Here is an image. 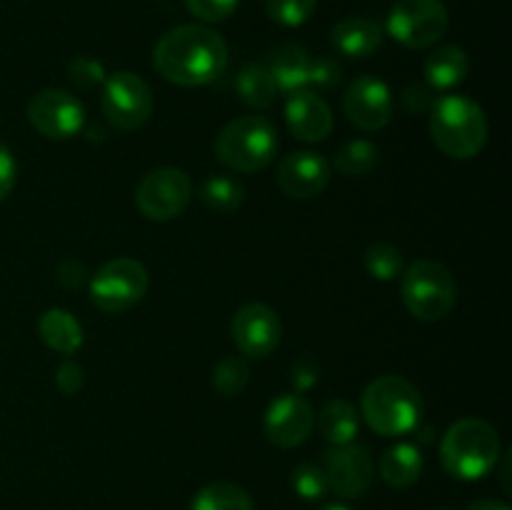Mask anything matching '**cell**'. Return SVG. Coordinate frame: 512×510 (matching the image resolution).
Masks as SVG:
<instances>
[{
	"instance_id": "21",
	"label": "cell",
	"mask_w": 512,
	"mask_h": 510,
	"mask_svg": "<svg viewBox=\"0 0 512 510\" xmlns=\"http://www.w3.org/2000/svg\"><path fill=\"white\" fill-rule=\"evenodd\" d=\"M308 68L310 55L300 45H280L270 53L268 70L278 85V93L290 95L295 90H303L308 85Z\"/></svg>"
},
{
	"instance_id": "24",
	"label": "cell",
	"mask_w": 512,
	"mask_h": 510,
	"mask_svg": "<svg viewBox=\"0 0 512 510\" xmlns=\"http://www.w3.org/2000/svg\"><path fill=\"white\" fill-rule=\"evenodd\" d=\"M235 90H238V98L255 110L270 108L278 98V85H275L268 65L260 63H250L240 70L235 78Z\"/></svg>"
},
{
	"instance_id": "5",
	"label": "cell",
	"mask_w": 512,
	"mask_h": 510,
	"mask_svg": "<svg viewBox=\"0 0 512 510\" xmlns=\"http://www.w3.org/2000/svg\"><path fill=\"white\" fill-rule=\"evenodd\" d=\"M278 153V130L263 115H243L220 130L215 155L235 173H258L268 168Z\"/></svg>"
},
{
	"instance_id": "11",
	"label": "cell",
	"mask_w": 512,
	"mask_h": 510,
	"mask_svg": "<svg viewBox=\"0 0 512 510\" xmlns=\"http://www.w3.org/2000/svg\"><path fill=\"white\" fill-rule=\"evenodd\" d=\"M28 123L38 130L40 135L50 140H68L83 130L85 108L73 93L60 88H45L30 98Z\"/></svg>"
},
{
	"instance_id": "6",
	"label": "cell",
	"mask_w": 512,
	"mask_h": 510,
	"mask_svg": "<svg viewBox=\"0 0 512 510\" xmlns=\"http://www.w3.org/2000/svg\"><path fill=\"white\" fill-rule=\"evenodd\" d=\"M403 303L420 323H438L448 318L458 300L453 273L438 260L420 258L403 275Z\"/></svg>"
},
{
	"instance_id": "17",
	"label": "cell",
	"mask_w": 512,
	"mask_h": 510,
	"mask_svg": "<svg viewBox=\"0 0 512 510\" xmlns=\"http://www.w3.org/2000/svg\"><path fill=\"white\" fill-rule=\"evenodd\" d=\"M285 123L303 143H320L333 133V113L313 90H295L285 100Z\"/></svg>"
},
{
	"instance_id": "29",
	"label": "cell",
	"mask_w": 512,
	"mask_h": 510,
	"mask_svg": "<svg viewBox=\"0 0 512 510\" xmlns=\"http://www.w3.org/2000/svg\"><path fill=\"white\" fill-rule=\"evenodd\" d=\"M250 383V370L245 358L240 355H228V358L220 360L213 370V385L220 395L225 398H235V395L243 393Z\"/></svg>"
},
{
	"instance_id": "28",
	"label": "cell",
	"mask_w": 512,
	"mask_h": 510,
	"mask_svg": "<svg viewBox=\"0 0 512 510\" xmlns=\"http://www.w3.org/2000/svg\"><path fill=\"white\" fill-rule=\"evenodd\" d=\"M365 270L373 275L375 280H395L403 273V253L400 248H395L393 243H373L363 255Z\"/></svg>"
},
{
	"instance_id": "41",
	"label": "cell",
	"mask_w": 512,
	"mask_h": 510,
	"mask_svg": "<svg viewBox=\"0 0 512 510\" xmlns=\"http://www.w3.org/2000/svg\"><path fill=\"white\" fill-rule=\"evenodd\" d=\"M510 455L512 453L503 455V490L505 493H510Z\"/></svg>"
},
{
	"instance_id": "20",
	"label": "cell",
	"mask_w": 512,
	"mask_h": 510,
	"mask_svg": "<svg viewBox=\"0 0 512 510\" xmlns=\"http://www.w3.org/2000/svg\"><path fill=\"white\" fill-rule=\"evenodd\" d=\"M470 58L458 45H443L433 50L425 60V83L438 93V90H453L468 78Z\"/></svg>"
},
{
	"instance_id": "18",
	"label": "cell",
	"mask_w": 512,
	"mask_h": 510,
	"mask_svg": "<svg viewBox=\"0 0 512 510\" xmlns=\"http://www.w3.org/2000/svg\"><path fill=\"white\" fill-rule=\"evenodd\" d=\"M330 40L348 58H368L383 45V28L370 18H345L330 30Z\"/></svg>"
},
{
	"instance_id": "10",
	"label": "cell",
	"mask_w": 512,
	"mask_h": 510,
	"mask_svg": "<svg viewBox=\"0 0 512 510\" xmlns=\"http://www.w3.org/2000/svg\"><path fill=\"white\" fill-rule=\"evenodd\" d=\"M190 198H193V183H190V175L180 168L150 170L135 190L138 210L155 223L183 215Z\"/></svg>"
},
{
	"instance_id": "27",
	"label": "cell",
	"mask_w": 512,
	"mask_h": 510,
	"mask_svg": "<svg viewBox=\"0 0 512 510\" xmlns=\"http://www.w3.org/2000/svg\"><path fill=\"white\" fill-rule=\"evenodd\" d=\"M378 145H373L370 140H348L345 145H340V150L335 153L333 165L340 175H348V178H363L370 170L378 165Z\"/></svg>"
},
{
	"instance_id": "25",
	"label": "cell",
	"mask_w": 512,
	"mask_h": 510,
	"mask_svg": "<svg viewBox=\"0 0 512 510\" xmlns=\"http://www.w3.org/2000/svg\"><path fill=\"white\" fill-rule=\"evenodd\" d=\"M190 510H255L253 498L235 483H210L195 493Z\"/></svg>"
},
{
	"instance_id": "7",
	"label": "cell",
	"mask_w": 512,
	"mask_h": 510,
	"mask_svg": "<svg viewBox=\"0 0 512 510\" xmlns=\"http://www.w3.org/2000/svg\"><path fill=\"white\" fill-rule=\"evenodd\" d=\"M150 275L135 258H113L90 278V303L103 313H125L145 298Z\"/></svg>"
},
{
	"instance_id": "39",
	"label": "cell",
	"mask_w": 512,
	"mask_h": 510,
	"mask_svg": "<svg viewBox=\"0 0 512 510\" xmlns=\"http://www.w3.org/2000/svg\"><path fill=\"white\" fill-rule=\"evenodd\" d=\"M88 273H85L83 263L78 260H65L58 268V280L65 285V288H78V285L85 283Z\"/></svg>"
},
{
	"instance_id": "31",
	"label": "cell",
	"mask_w": 512,
	"mask_h": 510,
	"mask_svg": "<svg viewBox=\"0 0 512 510\" xmlns=\"http://www.w3.org/2000/svg\"><path fill=\"white\" fill-rule=\"evenodd\" d=\"M315 3L318 0H265V10L283 28H300L315 13Z\"/></svg>"
},
{
	"instance_id": "12",
	"label": "cell",
	"mask_w": 512,
	"mask_h": 510,
	"mask_svg": "<svg viewBox=\"0 0 512 510\" xmlns=\"http://www.w3.org/2000/svg\"><path fill=\"white\" fill-rule=\"evenodd\" d=\"M235 345L245 358L263 360L278 350L283 338V325L278 313L265 303H248L233 315L230 323Z\"/></svg>"
},
{
	"instance_id": "19",
	"label": "cell",
	"mask_w": 512,
	"mask_h": 510,
	"mask_svg": "<svg viewBox=\"0 0 512 510\" xmlns=\"http://www.w3.org/2000/svg\"><path fill=\"white\" fill-rule=\"evenodd\" d=\"M38 333L50 350L65 355V358H73L83 348L85 340L83 325L78 323L73 313L63 308L45 310L38 320Z\"/></svg>"
},
{
	"instance_id": "9",
	"label": "cell",
	"mask_w": 512,
	"mask_h": 510,
	"mask_svg": "<svg viewBox=\"0 0 512 510\" xmlns=\"http://www.w3.org/2000/svg\"><path fill=\"white\" fill-rule=\"evenodd\" d=\"M448 23V8L440 0H398L385 28L403 48L423 50L443 38Z\"/></svg>"
},
{
	"instance_id": "34",
	"label": "cell",
	"mask_w": 512,
	"mask_h": 510,
	"mask_svg": "<svg viewBox=\"0 0 512 510\" xmlns=\"http://www.w3.org/2000/svg\"><path fill=\"white\" fill-rule=\"evenodd\" d=\"M240 0H185V8L205 23H220L238 10Z\"/></svg>"
},
{
	"instance_id": "30",
	"label": "cell",
	"mask_w": 512,
	"mask_h": 510,
	"mask_svg": "<svg viewBox=\"0 0 512 510\" xmlns=\"http://www.w3.org/2000/svg\"><path fill=\"white\" fill-rule=\"evenodd\" d=\"M290 485L298 493V498L308 500V503H315V500H323L328 495L330 483L328 475H325L323 465L318 463H300L298 468L290 475Z\"/></svg>"
},
{
	"instance_id": "16",
	"label": "cell",
	"mask_w": 512,
	"mask_h": 510,
	"mask_svg": "<svg viewBox=\"0 0 512 510\" xmlns=\"http://www.w3.org/2000/svg\"><path fill=\"white\" fill-rule=\"evenodd\" d=\"M330 183V163L313 150H298L278 165V185L295 200H310Z\"/></svg>"
},
{
	"instance_id": "3",
	"label": "cell",
	"mask_w": 512,
	"mask_h": 510,
	"mask_svg": "<svg viewBox=\"0 0 512 510\" xmlns=\"http://www.w3.org/2000/svg\"><path fill=\"white\" fill-rule=\"evenodd\" d=\"M430 138L453 160H470L488 143V118L473 98L443 95L430 108Z\"/></svg>"
},
{
	"instance_id": "15",
	"label": "cell",
	"mask_w": 512,
	"mask_h": 510,
	"mask_svg": "<svg viewBox=\"0 0 512 510\" xmlns=\"http://www.w3.org/2000/svg\"><path fill=\"white\" fill-rule=\"evenodd\" d=\"M313 405L298 393H283L265 410V435L278 448H298L313 430Z\"/></svg>"
},
{
	"instance_id": "36",
	"label": "cell",
	"mask_w": 512,
	"mask_h": 510,
	"mask_svg": "<svg viewBox=\"0 0 512 510\" xmlns=\"http://www.w3.org/2000/svg\"><path fill=\"white\" fill-rule=\"evenodd\" d=\"M83 368L78 365V360L73 358H65L63 363H60L58 373H55V385H58V390L63 395H68V398H73V395L80 393V388H83Z\"/></svg>"
},
{
	"instance_id": "26",
	"label": "cell",
	"mask_w": 512,
	"mask_h": 510,
	"mask_svg": "<svg viewBox=\"0 0 512 510\" xmlns=\"http://www.w3.org/2000/svg\"><path fill=\"white\" fill-rule=\"evenodd\" d=\"M200 200L213 213L230 215L243 205L245 188L240 185V180L230 178V175H210L200 188Z\"/></svg>"
},
{
	"instance_id": "38",
	"label": "cell",
	"mask_w": 512,
	"mask_h": 510,
	"mask_svg": "<svg viewBox=\"0 0 512 510\" xmlns=\"http://www.w3.org/2000/svg\"><path fill=\"white\" fill-rule=\"evenodd\" d=\"M15 180H18V163H15L13 153L0 143V203L13 193Z\"/></svg>"
},
{
	"instance_id": "32",
	"label": "cell",
	"mask_w": 512,
	"mask_h": 510,
	"mask_svg": "<svg viewBox=\"0 0 512 510\" xmlns=\"http://www.w3.org/2000/svg\"><path fill=\"white\" fill-rule=\"evenodd\" d=\"M68 78L70 83L78 85L80 90H93L103 88L108 73H105L100 60L90 58V55H78V58H73L68 63Z\"/></svg>"
},
{
	"instance_id": "37",
	"label": "cell",
	"mask_w": 512,
	"mask_h": 510,
	"mask_svg": "<svg viewBox=\"0 0 512 510\" xmlns=\"http://www.w3.org/2000/svg\"><path fill=\"white\" fill-rule=\"evenodd\" d=\"M435 90L428 83H413L405 88L403 103L405 108L413 110V113H430V108L435 105Z\"/></svg>"
},
{
	"instance_id": "8",
	"label": "cell",
	"mask_w": 512,
	"mask_h": 510,
	"mask_svg": "<svg viewBox=\"0 0 512 510\" xmlns=\"http://www.w3.org/2000/svg\"><path fill=\"white\" fill-rule=\"evenodd\" d=\"M153 90L130 70H118L108 75L100 95V110L105 120L118 130H138L153 115Z\"/></svg>"
},
{
	"instance_id": "22",
	"label": "cell",
	"mask_w": 512,
	"mask_h": 510,
	"mask_svg": "<svg viewBox=\"0 0 512 510\" xmlns=\"http://www.w3.org/2000/svg\"><path fill=\"white\" fill-rule=\"evenodd\" d=\"M423 453L415 443H398L380 458V478L393 488H410L423 475Z\"/></svg>"
},
{
	"instance_id": "42",
	"label": "cell",
	"mask_w": 512,
	"mask_h": 510,
	"mask_svg": "<svg viewBox=\"0 0 512 510\" xmlns=\"http://www.w3.org/2000/svg\"><path fill=\"white\" fill-rule=\"evenodd\" d=\"M320 510H350V508H348V505H343V503H328V505H323Z\"/></svg>"
},
{
	"instance_id": "14",
	"label": "cell",
	"mask_w": 512,
	"mask_h": 510,
	"mask_svg": "<svg viewBox=\"0 0 512 510\" xmlns=\"http://www.w3.org/2000/svg\"><path fill=\"white\" fill-rule=\"evenodd\" d=\"M343 108L350 123L365 133L383 130L393 120V95L390 88L375 75H360L348 85L343 95Z\"/></svg>"
},
{
	"instance_id": "2",
	"label": "cell",
	"mask_w": 512,
	"mask_h": 510,
	"mask_svg": "<svg viewBox=\"0 0 512 510\" xmlns=\"http://www.w3.org/2000/svg\"><path fill=\"white\" fill-rule=\"evenodd\" d=\"M360 413L383 438L408 435L418 430L423 420V395L403 375H380L363 390Z\"/></svg>"
},
{
	"instance_id": "13",
	"label": "cell",
	"mask_w": 512,
	"mask_h": 510,
	"mask_svg": "<svg viewBox=\"0 0 512 510\" xmlns=\"http://www.w3.org/2000/svg\"><path fill=\"white\" fill-rule=\"evenodd\" d=\"M323 470L328 475L330 490L343 498H363L375 478L373 458L368 448L358 443L333 445L323 453Z\"/></svg>"
},
{
	"instance_id": "33",
	"label": "cell",
	"mask_w": 512,
	"mask_h": 510,
	"mask_svg": "<svg viewBox=\"0 0 512 510\" xmlns=\"http://www.w3.org/2000/svg\"><path fill=\"white\" fill-rule=\"evenodd\" d=\"M343 83V65L335 58L328 55H318V58H310L308 68V85H315L320 90L338 88Z\"/></svg>"
},
{
	"instance_id": "35",
	"label": "cell",
	"mask_w": 512,
	"mask_h": 510,
	"mask_svg": "<svg viewBox=\"0 0 512 510\" xmlns=\"http://www.w3.org/2000/svg\"><path fill=\"white\" fill-rule=\"evenodd\" d=\"M290 380H293L298 393H305V390H310L313 385H318L320 380L318 360H315L313 355H300V358L293 363V368H290Z\"/></svg>"
},
{
	"instance_id": "4",
	"label": "cell",
	"mask_w": 512,
	"mask_h": 510,
	"mask_svg": "<svg viewBox=\"0 0 512 510\" xmlns=\"http://www.w3.org/2000/svg\"><path fill=\"white\" fill-rule=\"evenodd\" d=\"M443 468L458 480H480L498 468L500 435L480 418H463L448 428L440 443Z\"/></svg>"
},
{
	"instance_id": "1",
	"label": "cell",
	"mask_w": 512,
	"mask_h": 510,
	"mask_svg": "<svg viewBox=\"0 0 512 510\" xmlns=\"http://www.w3.org/2000/svg\"><path fill=\"white\" fill-rule=\"evenodd\" d=\"M153 65L168 83L200 88L225 73L228 45L205 25H178L158 40Z\"/></svg>"
},
{
	"instance_id": "40",
	"label": "cell",
	"mask_w": 512,
	"mask_h": 510,
	"mask_svg": "<svg viewBox=\"0 0 512 510\" xmlns=\"http://www.w3.org/2000/svg\"><path fill=\"white\" fill-rule=\"evenodd\" d=\"M468 510H510V508L505 503H500V500L485 498V500H475Z\"/></svg>"
},
{
	"instance_id": "23",
	"label": "cell",
	"mask_w": 512,
	"mask_h": 510,
	"mask_svg": "<svg viewBox=\"0 0 512 510\" xmlns=\"http://www.w3.org/2000/svg\"><path fill=\"white\" fill-rule=\"evenodd\" d=\"M318 425L320 433H323V438L328 443L348 445L355 443V435L360 430V415L353 403H348L343 398H335L323 405V410L318 415Z\"/></svg>"
}]
</instances>
